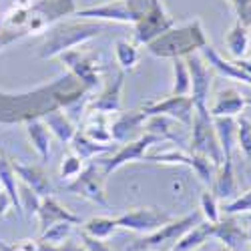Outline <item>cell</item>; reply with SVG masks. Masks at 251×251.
<instances>
[{
    "instance_id": "obj_1",
    "label": "cell",
    "mask_w": 251,
    "mask_h": 251,
    "mask_svg": "<svg viewBox=\"0 0 251 251\" xmlns=\"http://www.w3.org/2000/svg\"><path fill=\"white\" fill-rule=\"evenodd\" d=\"M89 93L80 80L65 73L56 80L25 95H0V123H26L43 119L54 109H62L71 121L78 123L89 109Z\"/></svg>"
},
{
    "instance_id": "obj_2",
    "label": "cell",
    "mask_w": 251,
    "mask_h": 251,
    "mask_svg": "<svg viewBox=\"0 0 251 251\" xmlns=\"http://www.w3.org/2000/svg\"><path fill=\"white\" fill-rule=\"evenodd\" d=\"M102 30H104V25L100 20H91V18L54 23L47 28V36H45V43L40 45L38 56L43 60L54 58L67 50L82 47L85 43H89V40L97 38Z\"/></svg>"
},
{
    "instance_id": "obj_3",
    "label": "cell",
    "mask_w": 251,
    "mask_h": 251,
    "mask_svg": "<svg viewBox=\"0 0 251 251\" xmlns=\"http://www.w3.org/2000/svg\"><path fill=\"white\" fill-rule=\"evenodd\" d=\"M207 43V34L201 20H191L183 26H173L147 45V50L157 58H185L201 50Z\"/></svg>"
},
{
    "instance_id": "obj_4",
    "label": "cell",
    "mask_w": 251,
    "mask_h": 251,
    "mask_svg": "<svg viewBox=\"0 0 251 251\" xmlns=\"http://www.w3.org/2000/svg\"><path fill=\"white\" fill-rule=\"evenodd\" d=\"M189 145H191L189 149L193 153L211 159L217 167L223 163V149L213 127V117L209 115V107H195Z\"/></svg>"
},
{
    "instance_id": "obj_5",
    "label": "cell",
    "mask_w": 251,
    "mask_h": 251,
    "mask_svg": "<svg viewBox=\"0 0 251 251\" xmlns=\"http://www.w3.org/2000/svg\"><path fill=\"white\" fill-rule=\"evenodd\" d=\"M58 58L62 60V65L69 69V73L80 80V85L87 91H95L100 85L104 65L100 62V56L97 52L76 47L73 50L58 54Z\"/></svg>"
},
{
    "instance_id": "obj_6",
    "label": "cell",
    "mask_w": 251,
    "mask_h": 251,
    "mask_svg": "<svg viewBox=\"0 0 251 251\" xmlns=\"http://www.w3.org/2000/svg\"><path fill=\"white\" fill-rule=\"evenodd\" d=\"M203 215L201 211L197 213H191V215H185L181 219H171L169 223H165L163 227H159L157 231L153 233H147L143 239H137L129 251H153V249H159L163 247L165 243H175L181 235H185L189 229H193L197 223H201Z\"/></svg>"
},
{
    "instance_id": "obj_7",
    "label": "cell",
    "mask_w": 251,
    "mask_h": 251,
    "mask_svg": "<svg viewBox=\"0 0 251 251\" xmlns=\"http://www.w3.org/2000/svg\"><path fill=\"white\" fill-rule=\"evenodd\" d=\"M65 189L73 195H78L82 199H87L91 203H97L104 209H109L111 203L104 193V173L99 169L97 163H89L87 167H82V171L65 187Z\"/></svg>"
},
{
    "instance_id": "obj_8",
    "label": "cell",
    "mask_w": 251,
    "mask_h": 251,
    "mask_svg": "<svg viewBox=\"0 0 251 251\" xmlns=\"http://www.w3.org/2000/svg\"><path fill=\"white\" fill-rule=\"evenodd\" d=\"M145 161L163 163V165H185V167H189V169H193L195 175L205 185H211L213 177L217 173V165L211 159L197 155L193 151H183V149H171V151H165L159 155H151V157H145Z\"/></svg>"
},
{
    "instance_id": "obj_9",
    "label": "cell",
    "mask_w": 251,
    "mask_h": 251,
    "mask_svg": "<svg viewBox=\"0 0 251 251\" xmlns=\"http://www.w3.org/2000/svg\"><path fill=\"white\" fill-rule=\"evenodd\" d=\"M145 115H165L169 119H175L177 123H181L183 127L191 129L193 123V113H195V104L193 99L189 95H171L163 100H147L141 109Z\"/></svg>"
},
{
    "instance_id": "obj_10",
    "label": "cell",
    "mask_w": 251,
    "mask_h": 251,
    "mask_svg": "<svg viewBox=\"0 0 251 251\" xmlns=\"http://www.w3.org/2000/svg\"><path fill=\"white\" fill-rule=\"evenodd\" d=\"M171 219H173L171 213L163 211L159 207H135L133 211L119 215L117 225L137 233H153L165 223H169Z\"/></svg>"
},
{
    "instance_id": "obj_11",
    "label": "cell",
    "mask_w": 251,
    "mask_h": 251,
    "mask_svg": "<svg viewBox=\"0 0 251 251\" xmlns=\"http://www.w3.org/2000/svg\"><path fill=\"white\" fill-rule=\"evenodd\" d=\"M161 143V137L153 135V133H145L143 137L135 139V141H129V143H123V147L109 159L100 161L102 165V173L104 177L111 175L113 171L121 169L123 165L127 163H137V161H145V153H147L149 147H153V145Z\"/></svg>"
},
{
    "instance_id": "obj_12",
    "label": "cell",
    "mask_w": 251,
    "mask_h": 251,
    "mask_svg": "<svg viewBox=\"0 0 251 251\" xmlns=\"http://www.w3.org/2000/svg\"><path fill=\"white\" fill-rule=\"evenodd\" d=\"M135 26V38L141 45H149L151 40H155L157 36H161L163 32H167L169 28L175 26V20L167 14V10L163 8L161 2H155L147 12H145Z\"/></svg>"
},
{
    "instance_id": "obj_13",
    "label": "cell",
    "mask_w": 251,
    "mask_h": 251,
    "mask_svg": "<svg viewBox=\"0 0 251 251\" xmlns=\"http://www.w3.org/2000/svg\"><path fill=\"white\" fill-rule=\"evenodd\" d=\"M187 69L191 75V99L195 107H209V93L213 82V69L205 65V60L197 54L185 56Z\"/></svg>"
},
{
    "instance_id": "obj_14",
    "label": "cell",
    "mask_w": 251,
    "mask_h": 251,
    "mask_svg": "<svg viewBox=\"0 0 251 251\" xmlns=\"http://www.w3.org/2000/svg\"><path fill=\"white\" fill-rule=\"evenodd\" d=\"M78 18H91V20H113V23L123 25H135L139 20V14L131 6L129 0H113V2L100 4V6H89L82 10H75Z\"/></svg>"
},
{
    "instance_id": "obj_15",
    "label": "cell",
    "mask_w": 251,
    "mask_h": 251,
    "mask_svg": "<svg viewBox=\"0 0 251 251\" xmlns=\"http://www.w3.org/2000/svg\"><path fill=\"white\" fill-rule=\"evenodd\" d=\"M211 193L215 195L217 201H223V203L231 201L239 195V183L233 171V157L223 159V163L217 167V173L211 183Z\"/></svg>"
},
{
    "instance_id": "obj_16",
    "label": "cell",
    "mask_w": 251,
    "mask_h": 251,
    "mask_svg": "<svg viewBox=\"0 0 251 251\" xmlns=\"http://www.w3.org/2000/svg\"><path fill=\"white\" fill-rule=\"evenodd\" d=\"M213 237L231 251H243V247L249 245V233L237 223L235 215H229L213 223Z\"/></svg>"
},
{
    "instance_id": "obj_17",
    "label": "cell",
    "mask_w": 251,
    "mask_h": 251,
    "mask_svg": "<svg viewBox=\"0 0 251 251\" xmlns=\"http://www.w3.org/2000/svg\"><path fill=\"white\" fill-rule=\"evenodd\" d=\"M36 217H38V223H40V233H43L45 229H49L50 225L58 223V221H69L73 225H80V217L75 215L71 209H67L62 203H58L52 195L40 199Z\"/></svg>"
},
{
    "instance_id": "obj_18",
    "label": "cell",
    "mask_w": 251,
    "mask_h": 251,
    "mask_svg": "<svg viewBox=\"0 0 251 251\" xmlns=\"http://www.w3.org/2000/svg\"><path fill=\"white\" fill-rule=\"evenodd\" d=\"M125 75L127 73H119L117 78L113 82H109L107 89H104L97 99L89 100V111H99V113H104V115H117L123 111V100H121V95H123V85H125Z\"/></svg>"
},
{
    "instance_id": "obj_19",
    "label": "cell",
    "mask_w": 251,
    "mask_h": 251,
    "mask_svg": "<svg viewBox=\"0 0 251 251\" xmlns=\"http://www.w3.org/2000/svg\"><path fill=\"white\" fill-rule=\"evenodd\" d=\"M145 121H147V115L143 111H127V113H117L115 117H111V137L113 143H129L131 135L137 133Z\"/></svg>"
},
{
    "instance_id": "obj_20",
    "label": "cell",
    "mask_w": 251,
    "mask_h": 251,
    "mask_svg": "<svg viewBox=\"0 0 251 251\" xmlns=\"http://www.w3.org/2000/svg\"><path fill=\"white\" fill-rule=\"evenodd\" d=\"M12 169L16 173V177L23 181L25 185H28L30 189L40 195V197H49L52 195V183L49 181L47 173L36 165H25L20 161H12Z\"/></svg>"
},
{
    "instance_id": "obj_21",
    "label": "cell",
    "mask_w": 251,
    "mask_h": 251,
    "mask_svg": "<svg viewBox=\"0 0 251 251\" xmlns=\"http://www.w3.org/2000/svg\"><path fill=\"white\" fill-rule=\"evenodd\" d=\"M245 107H247V100L239 91L225 89V91H219L217 97L213 99L211 107H209V115L211 117H237L239 113H243Z\"/></svg>"
},
{
    "instance_id": "obj_22",
    "label": "cell",
    "mask_w": 251,
    "mask_h": 251,
    "mask_svg": "<svg viewBox=\"0 0 251 251\" xmlns=\"http://www.w3.org/2000/svg\"><path fill=\"white\" fill-rule=\"evenodd\" d=\"M201 52H203V60L209 62V67H211V69H215L217 73H221V75L227 76V78L245 82V85L251 87V75L243 73L233 60H225V58H223L211 45H205V47L201 49Z\"/></svg>"
},
{
    "instance_id": "obj_23",
    "label": "cell",
    "mask_w": 251,
    "mask_h": 251,
    "mask_svg": "<svg viewBox=\"0 0 251 251\" xmlns=\"http://www.w3.org/2000/svg\"><path fill=\"white\" fill-rule=\"evenodd\" d=\"M26 127V135H28V141L32 145V149L36 151L38 159L43 163H49L50 159V131L45 125L43 119H30L25 123Z\"/></svg>"
},
{
    "instance_id": "obj_24",
    "label": "cell",
    "mask_w": 251,
    "mask_h": 251,
    "mask_svg": "<svg viewBox=\"0 0 251 251\" xmlns=\"http://www.w3.org/2000/svg\"><path fill=\"white\" fill-rule=\"evenodd\" d=\"M87 113L89 115L85 117V123H82V133L95 143H102V145L113 143L111 115H104V113H99V111H87Z\"/></svg>"
},
{
    "instance_id": "obj_25",
    "label": "cell",
    "mask_w": 251,
    "mask_h": 251,
    "mask_svg": "<svg viewBox=\"0 0 251 251\" xmlns=\"http://www.w3.org/2000/svg\"><path fill=\"white\" fill-rule=\"evenodd\" d=\"M45 125L49 127V131L62 143V145H71L73 137L76 135V123L71 121V117L62 111V109H54L50 113H47L43 117Z\"/></svg>"
},
{
    "instance_id": "obj_26",
    "label": "cell",
    "mask_w": 251,
    "mask_h": 251,
    "mask_svg": "<svg viewBox=\"0 0 251 251\" xmlns=\"http://www.w3.org/2000/svg\"><path fill=\"white\" fill-rule=\"evenodd\" d=\"M209 237H213V223H209V221H201L197 223L193 229H189L185 235H181L171 251H195L199 249L205 241H209Z\"/></svg>"
},
{
    "instance_id": "obj_27",
    "label": "cell",
    "mask_w": 251,
    "mask_h": 251,
    "mask_svg": "<svg viewBox=\"0 0 251 251\" xmlns=\"http://www.w3.org/2000/svg\"><path fill=\"white\" fill-rule=\"evenodd\" d=\"M213 127L223 149V159L233 157V147L237 145V121L235 117H213Z\"/></svg>"
},
{
    "instance_id": "obj_28",
    "label": "cell",
    "mask_w": 251,
    "mask_h": 251,
    "mask_svg": "<svg viewBox=\"0 0 251 251\" xmlns=\"http://www.w3.org/2000/svg\"><path fill=\"white\" fill-rule=\"evenodd\" d=\"M175 125H179V123L175 119L165 117V115H149L143 127L147 129V133L161 137V141H173L179 147H183V137L179 133H175V129H173Z\"/></svg>"
},
{
    "instance_id": "obj_29",
    "label": "cell",
    "mask_w": 251,
    "mask_h": 251,
    "mask_svg": "<svg viewBox=\"0 0 251 251\" xmlns=\"http://www.w3.org/2000/svg\"><path fill=\"white\" fill-rule=\"evenodd\" d=\"M71 151H73L76 157H80L82 161H91V159H95L97 155H102V153L113 151V145H111V143H109V145L95 143V141H91L82 131H76V135H75L73 141H71Z\"/></svg>"
},
{
    "instance_id": "obj_30",
    "label": "cell",
    "mask_w": 251,
    "mask_h": 251,
    "mask_svg": "<svg viewBox=\"0 0 251 251\" xmlns=\"http://www.w3.org/2000/svg\"><path fill=\"white\" fill-rule=\"evenodd\" d=\"M0 185L8 193L12 207L16 209L18 215H23V205H20V195H18V183H16V173L12 169V163L0 155Z\"/></svg>"
},
{
    "instance_id": "obj_31",
    "label": "cell",
    "mask_w": 251,
    "mask_h": 251,
    "mask_svg": "<svg viewBox=\"0 0 251 251\" xmlns=\"http://www.w3.org/2000/svg\"><path fill=\"white\" fill-rule=\"evenodd\" d=\"M225 45L229 49V54L233 58H243L247 54L249 49V30L247 26H243L239 20L229 28V32L225 34Z\"/></svg>"
},
{
    "instance_id": "obj_32",
    "label": "cell",
    "mask_w": 251,
    "mask_h": 251,
    "mask_svg": "<svg viewBox=\"0 0 251 251\" xmlns=\"http://www.w3.org/2000/svg\"><path fill=\"white\" fill-rule=\"evenodd\" d=\"M115 58H117V65L121 67L123 73H131L137 62H139V49L135 43H129V40H117L115 43Z\"/></svg>"
},
{
    "instance_id": "obj_33",
    "label": "cell",
    "mask_w": 251,
    "mask_h": 251,
    "mask_svg": "<svg viewBox=\"0 0 251 251\" xmlns=\"http://www.w3.org/2000/svg\"><path fill=\"white\" fill-rule=\"evenodd\" d=\"M171 95H191V75L185 58H173V89Z\"/></svg>"
},
{
    "instance_id": "obj_34",
    "label": "cell",
    "mask_w": 251,
    "mask_h": 251,
    "mask_svg": "<svg viewBox=\"0 0 251 251\" xmlns=\"http://www.w3.org/2000/svg\"><path fill=\"white\" fill-rule=\"evenodd\" d=\"M117 227H119L117 219H113V217H93L82 225V233L97 237V239H107L111 233H115Z\"/></svg>"
},
{
    "instance_id": "obj_35",
    "label": "cell",
    "mask_w": 251,
    "mask_h": 251,
    "mask_svg": "<svg viewBox=\"0 0 251 251\" xmlns=\"http://www.w3.org/2000/svg\"><path fill=\"white\" fill-rule=\"evenodd\" d=\"M73 231V223L69 221H58L54 225H50L49 229H45L43 235H40V241H47V243H52V245H60L69 239Z\"/></svg>"
},
{
    "instance_id": "obj_36",
    "label": "cell",
    "mask_w": 251,
    "mask_h": 251,
    "mask_svg": "<svg viewBox=\"0 0 251 251\" xmlns=\"http://www.w3.org/2000/svg\"><path fill=\"white\" fill-rule=\"evenodd\" d=\"M201 215L205 217V221L209 223H217L221 219V213H219V203L215 199V195L211 191H205L201 193Z\"/></svg>"
},
{
    "instance_id": "obj_37",
    "label": "cell",
    "mask_w": 251,
    "mask_h": 251,
    "mask_svg": "<svg viewBox=\"0 0 251 251\" xmlns=\"http://www.w3.org/2000/svg\"><path fill=\"white\" fill-rule=\"evenodd\" d=\"M223 213L225 215H239V213H251V189L237 195L235 199L223 203Z\"/></svg>"
},
{
    "instance_id": "obj_38",
    "label": "cell",
    "mask_w": 251,
    "mask_h": 251,
    "mask_svg": "<svg viewBox=\"0 0 251 251\" xmlns=\"http://www.w3.org/2000/svg\"><path fill=\"white\" fill-rule=\"evenodd\" d=\"M82 161L80 157H76L73 151H69L65 157H62V163H60V179L62 181H69V179H75L80 171H82Z\"/></svg>"
},
{
    "instance_id": "obj_39",
    "label": "cell",
    "mask_w": 251,
    "mask_h": 251,
    "mask_svg": "<svg viewBox=\"0 0 251 251\" xmlns=\"http://www.w3.org/2000/svg\"><path fill=\"white\" fill-rule=\"evenodd\" d=\"M237 147L247 159H251V121L245 117L237 119Z\"/></svg>"
},
{
    "instance_id": "obj_40",
    "label": "cell",
    "mask_w": 251,
    "mask_h": 251,
    "mask_svg": "<svg viewBox=\"0 0 251 251\" xmlns=\"http://www.w3.org/2000/svg\"><path fill=\"white\" fill-rule=\"evenodd\" d=\"M18 195H20V205H23V213L26 211L28 215H36L38 211V205H40V195H36L28 185L23 183V187L18 189Z\"/></svg>"
},
{
    "instance_id": "obj_41",
    "label": "cell",
    "mask_w": 251,
    "mask_h": 251,
    "mask_svg": "<svg viewBox=\"0 0 251 251\" xmlns=\"http://www.w3.org/2000/svg\"><path fill=\"white\" fill-rule=\"evenodd\" d=\"M237 12V20L243 26H251V0H229Z\"/></svg>"
},
{
    "instance_id": "obj_42",
    "label": "cell",
    "mask_w": 251,
    "mask_h": 251,
    "mask_svg": "<svg viewBox=\"0 0 251 251\" xmlns=\"http://www.w3.org/2000/svg\"><path fill=\"white\" fill-rule=\"evenodd\" d=\"M80 239H82V245H85L87 251H113L104 239H97V237H91L87 233H80Z\"/></svg>"
},
{
    "instance_id": "obj_43",
    "label": "cell",
    "mask_w": 251,
    "mask_h": 251,
    "mask_svg": "<svg viewBox=\"0 0 251 251\" xmlns=\"http://www.w3.org/2000/svg\"><path fill=\"white\" fill-rule=\"evenodd\" d=\"M10 207H12V201H10L8 193L4 189H0V217H4L10 211Z\"/></svg>"
},
{
    "instance_id": "obj_44",
    "label": "cell",
    "mask_w": 251,
    "mask_h": 251,
    "mask_svg": "<svg viewBox=\"0 0 251 251\" xmlns=\"http://www.w3.org/2000/svg\"><path fill=\"white\" fill-rule=\"evenodd\" d=\"M58 251H87L85 249V245H76V243H73V241H67V243H60L58 245Z\"/></svg>"
},
{
    "instance_id": "obj_45",
    "label": "cell",
    "mask_w": 251,
    "mask_h": 251,
    "mask_svg": "<svg viewBox=\"0 0 251 251\" xmlns=\"http://www.w3.org/2000/svg\"><path fill=\"white\" fill-rule=\"evenodd\" d=\"M233 62H235V65H237V67H239L243 73L251 75V62H249V60H243V58H235Z\"/></svg>"
},
{
    "instance_id": "obj_46",
    "label": "cell",
    "mask_w": 251,
    "mask_h": 251,
    "mask_svg": "<svg viewBox=\"0 0 251 251\" xmlns=\"http://www.w3.org/2000/svg\"><path fill=\"white\" fill-rule=\"evenodd\" d=\"M247 233H249V245H251V221H249V229H247Z\"/></svg>"
},
{
    "instance_id": "obj_47",
    "label": "cell",
    "mask_w": 251,
    "mask_h": 251,
    "mask_svg": "<svg viewBox=\"0 0 251 251\" xmlns=\"http://www.w3.org/2000/svg\"><path fill=\"white\" fill-rule=\"evenodd\" d=\"M221 251H231V249H227V247H223V249H221Z\"/></svg>"
},
{
    "instance_id": "obj_48",
    "label": "cell",
    "mask_w": 251,
    "mask_h": 251,
    "mask_svg": "<svg viewBox=\"0 0 251 251\" xmlns=\"http://www.w3.org/2000/svg\"><path fill=\"white\" fill-rule=\"evenodd\" d=\"M0 189H2V185H0Z\"/></svg>"
}]
</instances>
